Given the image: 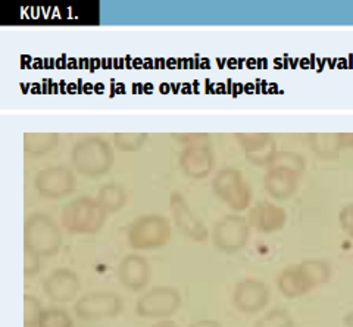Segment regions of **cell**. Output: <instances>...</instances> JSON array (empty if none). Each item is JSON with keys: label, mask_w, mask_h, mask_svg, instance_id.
<instances>
[{"label": "cell", "mask_w": 353, "mask_h": 327, "mask_svg": "<svg viewBox=\"0 0 353 327\" xmlns=\"http://www.w3.org/2000/svg\"><path fill=\"white\" fill-rule=\"evenodd\" d=\"M331 275L323 261H305L299 266L285 268L279 277V288L287 298H297L323 285Z\"/></svg>", "instance_id": "cell-1"}, {"label": "cell", "mask_w": 353, "mask_h": 327, "mask_svg": "<svg viewBox=\"0 0 353 327\" xmlns=\"http://www.w3.org/2000/svg\"><path fill=\"white\" fill-rule=\"evenodd\" d=\"M62 236L58 224L46 214L31 215L24 227V246L39 257H52L59 250Z\"/></svg>", "instance_id": "cell-2"}, {"label": "cell", "mask_w": 353, "mask_h": 327, "mask_svg": "<svg viewBox=\"0 0 353 327\" xmlns=\"http://www.w3.org/2000/svg\"><path fill=\"white\" fill-rule=\"evenodd\" d=\"M106 215L108 214L97 201L90 198H77L65 205L62 223L71 233L92 235L101 230Z\"/></svg>", "instance_id": "cell-3"}, {"label": "cell", "mask_w": 353, "mask_h": 327, "mask_svg": "<svg viewBox=\"0 0 353 327\" xmlns=\"http://www.w3.org/2000/svg\"><path fill=\"white\" fill-rule=\"evenodd\" d=\"M171 236L170 223L161 215L140 217L128 227V244L134 249H157L167 245Z\"/></svg>", "instance_id": "cell-4"}, {"label": "cell", "mask_w": 353, "mask_h": 327, "mask_svg": "<svg viewBox=\"0 0 353 327\" xmlns=\"http://www.w3.org/2000/svg\"><path fill=\"white\" fill-rule=\"evenodd\" d=\"M72 161L75 168L84 176L101 177L112 167L114 157L103 140L88 139L75 148Z\"/></svg>", "instance_id": "cell-5"}, {"label": "cell", "mask_w": 353, "mask_h": 327, "mask_svg": "<svg viewBox=\"0 0 353 327\" xmlns=\"http://www.w3.org/2000/svg\"><path fill=\"white\" fill-rule=\"evenodd\" d=\"M180 293L172 288H154L137 301L136 311L140 317L145 319H163L180 308Z\"/></svg>", "instance_id": "cell-6"}, {"label": "cell", "mask_w": 353, "mask_h": 327, "mask_svg": "<svg viewBox=\"0 0 353 327\" xmlns=\"http://www.w3.org/2000/svg\"><path fill=\"white\" fill-rule=\"evenodd\" d=\"M214 190L231 210L243 211L250 202V189L236 170H223L214 180Z\"/></svg>", "instance_id": "cell-7"}, {"label": "cell", "mask_w": 353, "mask_h": 327, "mask_svg": "<svg viewBox=\"0 0 353 327\" xmlns=\"http://www.w3.org/2000/svg\"><path fill=\"white\" fill-rule=\"evenodd\" d=\"M123 310V301L114 292H92L75 304V314L83 320L115 317Z\"/></svg>", "instance_id": "cell-8"}, {"label": "cell", "mask_w": 353, "mask_h": 327, "mask_svg": "<svg viewBox=\"0 0 353 327\" xmlns=\"http://www.w3.org/2000/svg\"><path fill=\"white\" fill-rule=\"evenodd\" d=\"M214 244L224 252H237L249 239V223L243 217L227 215L215 224Z\"/></svg>", "instance_id": "cell-9"}, {"label": "cell", "mask_w": 353, "mask_h": 327, "mask_svg": "<svg viewBox=\"0 0 353 327\" xmlns=\"http://www.w3.org/2000/svg\"><path fill=\"white\" fill-rule=\"evenodd\" d=\"M34 184L43 198L59 199L74 190L75 179L70 170L63 167H50L39 172Z\"/></svg>", "instance_id": "cell-10"}, {"label": "cell", "mask_w": 353, "mask_h": 327, "mask_svg": "<svg viewBox=\"0 0 353 327\" xmlns=\"http://www.w3.org/2000/svg\"><path fill=\"white\" fill-rule=\"evenodd\" d=\"M270 293L262 281L248 279L240 281L234 290V305L246 314L259 313L268 304Z\"/></svg>", "instance_id": "cell-11"}, {"label": "cell", "mask_w": 353, "mask_h": 327, "mask_svg": "<svg viewBox=\"0 0 353 327\" xmlns=\"http://www.w3.org/2000/svg\"><path fill=\"white\" fill-rule=\"evenodd\" d=\"M80 289L79 277L74 271L66 268L54 270L43 283V290L53 302H70Z\"/></svg>", "instance_id": "cell-12"}, {"label": "cell", "mask_w": 353, "mask_h": 327, "mask_svg": "<svg viewBox=\"0 0 353 327\" xmlns=\"http://www.w3.org/2000/svg\"><path fill=\"white\" fill-rule=\"evenodd\" d=\"M171 212L175 224L180 227V230L192 237L193 241L203 242L208 237V228L199 218L192 212L189 204L180 193H172L171 196Z\"/></svg>", "instance_id": "cell-13"}, {"label": "cell", "mask_w": 353, "mask_h": 327, "mask_svg": "<svg viewBox=\"0 0 353 327\" xmlns=\"http://www.w3.org/2000/svg\"><path fill=\"white\" fill-rule=\"evenodd\" d=\"M118 276L123 285L131 290L145 289L150 279V267L140 255H127L121 261Z\"/></svg>", "instance_id": "cell-14"}, {"label": "cell", "mask_w": 353, "mask_h": 327, "mask_svg": "<svg viewBox=\"0 0 353 327\" xmlns=\"http://www.w3.org/2000/svg\"><path fill=\"white\" fill-rule=\"evenodd\" d=\"M297 176L294 170L274 166L265 177V189L275 199H289L297 189Z\"/></svg>", "instance_id": "cell-15"}, {"label": "cell", "mask_w": 353, "mask_h": 327, "mask_svg": "<svg viewBox=\"0 0 353 327\" xmlns=\"http://www.w3.org/2000/svg\"><path fill=\"white\" fill-rule=\"evenodd\" d=\"M249 223L263 233H272L285 224V212L272 204H259L250 211Z\"/></svg>", "instance_id": "cell-16"}, {"label": "cell", "mask_w": 353, "mask_h": 327, "mask_svg": "<svg viewBox=\"0 0 353 327\" xmlns=\"http://www.w3.org/2000/svg\"><path fill=\"white\" fill-rule=\"evenodd\" d=\"M212 157L206 149L187 150L181 157V168L187 176L193 179H203L212 170Z\"/></svg>", "instance_id": "cell-17"}, {"label": "cell", "mask_w": 353, "mask_h": 327, "mask_svg": "<svg viewBox=\"0 0 353 327\" xmlns=\"http://www.w3.org/2000/svg\"><path fill=\"white\" fill-rule=\"evenodd\" d=\"M125 199H127V196H125L124 189L121 188L119 184L110 183L99 190L96 201L105 210V212L109 214V212H117L123 208L125 204Z\"/></svg>", "instance_id": "cell-18"}, {"label": "cell", "mask_w": 353, "mask_h": 327, "mask_svg": "<svg viewBox=\"0 0 353 327\" xmlns=\"http://www.w3.org/2000/svg\"><path fill=\"white\" fill-rule=\"evenodd\" d=\"M74 323L68 313L59 308H50L43 311L39 327H72Z\"/></svg>", "instance_id": "cell-19"}, {"label": "cell", "mask_w": 353, "mask_h": 327, "mask_svg": "<svg viewBox=\"0 0 353 327\" xmlns=\"http://www.w3.org/2000/svg\"><path fill=\"white\" fill-rule=\"evenodd\" d=\"M255 327H293V320L285 310L277 308L265 314L256 321Z\"/></svg>", "instance_id": "cell-20"}, {"label": "cell", "mask_w": 353, "mask_h": 327, "mask_svg": "<svg viewBox=\"0 0 353 327\" xmlns=\"http://www.w3.org/2000/svg\"><path fill=\"white\" fill-rule=\"evenodd\" d=\"M43 314L40 301L31 295L24 297V327H39Z\"/></svg>", "instance_id": "cell-21"}, {"label": "cell", "mask_w": 353, "mask_h": 327, "mask_svg": "<svg viewBox=\"0 0 353 327\" xmlns=\"http://www.w3.org/2000/svg\"><path fill=\"white\" fill-rule=\"evenodd\" d=\"M40 267V257L31 250L26 249V257H24V272L27 276H32L39 272Z\"/></svg>", "instance_id": "cell-22"}, {"label": "cell", "mask_w": 353, "mask_h": 327, "mask_svg": "<svg viewBox=\"0 0 353 327\" xmlns=\"http://www.w3.org/2000/svg\"><path fill=\"white\" fill-rule=\"evenodd\" d=\"M339 220L341 228H343L350 237H353V205H349L345 210H341Z\"/></svg>", "instance_id": "cell-23"}, {"label": "cell", "mask_w": 353, "mask_h": 327, "mask_svg": "<svg viewBox=\"0 0 353 327\" xmlns=\"http://www.w3.org/2000/svg\"><path fill=\"white\" fill-rule=\"evenodd\" d=\"M190 327H221V324L214 320H201L193 323Z\"/></svg>", "instance_id": "cell-24"}, {"label": "cell", "mask_w": 353, "mask_h": 327, "mask_svg": "<svg viewBox=\"0 0 353 327\" xmlns=\"http://www.w3.org/2000/svg\"><path fill=\"white\" fill-rule=\"evenodd\" d=\"M153 327H179V326H176L174 321L165 320V321H161V323H158V324H154Z\"/></svg>", "instance_id": "cell-25"}, {"label": "cell", "mask_w": 353, "mask_h": 327, "mask_svg": "<svg viewBox=\"0 0 353 327\" xmlns=\"http://www.w3.org/2000/svg\"><path fill=\"white\" fill-rule=\"evenodd\" d=\"M345 324H346L347 327H353V313H352V314H349L347 317L345 319Z\"/></svg>", "instance_id": "cell-26"}]
</instances>
